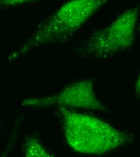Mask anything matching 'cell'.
<instances>
[{
  "instance_id": "4",
  "label": "cell",
  "mask_w": 140,
  "mask_h": 157,
  "mask_svg": "<svg viewBox=\"0 0 140 157\" xmlns=\"http://www.w3.org/2000/svg\"><path fill=\"white\" fill-rule=\"evenodd\" d=\"M22 105L27 108L58 106L96 111L106 110L97 98L93 82L91 80H83L73 83L60 93L51 96L26 99Z\"/></svg>"
},
{
  "instance_id": "7",
  "label": "cell",
  "mask_w": 140,
  "mask_h": 157,
  "mask_svg": "<svg viewBox=\"0 0 140 157\" xmlns=\"http://www.w3.org/2000/svg\"><path fill=\"white\" fill-rule=\"evenodd\" d=\"M135 91L137 94L140 97V74L138 76V78L137 79L135 84Z\"/></svg>"
},
{
  "instance_id": "9",
  "label": "cell",
  "mask_w": 140,
  "mask_h": 157,
  "mask_svg": "<svg viewBox=\"0 0 140 157\" xmlns=\"http://www.w3.org/2000/svg\"><path fill=\"white\" fill-rule=\"evenodd\" d=\"M0 129H1V123H0Z\"/></svg>"
},
{
  "instance_id": "5",
  "label": "cell",
  "mask_w": 140,
  "mask_h": 157,
  "mask_svg": "<svg viewBox=\"0 0 140 157\" xmlns=\"http://www.w3.org/2000/svg\"><path fill=\"white\" fill-rule=\"evenodd\" d=\"M24 154L27 157L53 156L42 144L38 138L36 136H30L26 140L24 146Z\"/></svg>"
},
{
  "instance_id": "8",
  "label": "cell",
  "mask_w": 140,
  "mask_h": 157,
  "mask_svg": "<svg viewBox=\"0 0 140 157\" xmlns=\"http://www.w3.org/2000/svg\"><path fill=\"white\" fill-rule=\"evenodd\" d=\"M138 29H139V30H140V23H139V25H138Z\"/></svg>"
},
{
  "instance_id": "3",
  "label": "cell",
  "mask_w": 140,
  "mask_h": 157,
  "mask_svg": "<svg viewBox=\"0 0 140 157\" xmlns=\"http://www.w3.org/2000/svg\"><path fill=\"white\" fill-rule=\"evenodd\" d=\"M138 9L125 11L106 27L74 47L73 52L81 58L104 59L131 48L135 40Z\"/></svg>"
},
{
  "instance_id": "1",
  "label": "cell",
  "mask_w": 140,
  "mask_h": 157,
  "mask_svg": "<svg viewBox=\"0 0 140 157\" xmlns=\"http://www.w3.org/2000/svg\"><path fill=\"white\" fill-rule=\"evenodd\" d=\"M58 111L66 141L78 153L103 155L133 141L132 135L99 118L63 107Z\"/></svg>"
},
{
  "instance_id": "2",
  "label": "cell",
  "mask_w": 140,
  "mask_h": 157,
  "mask_svg": "<svg viewBox=\"0 0 140 157\" xmlns=\"http://www.w3.org/2000/svg\"><path fill=\"white\" fill-rule=\"evenodd\" d=\"M110 0H70L45 20L9 59H19L42 45L70 39Z\"/></svg>"
},
{
  "instance_id": "6",
  "label": "cell",
  "mask_w": 140,
  "mask_h": 157,
  "mask_svg": "<svg viewBox=\"0 0 140 157\" xmlns=\"http://www.w3.org/2000/svg\"><path fill=\"white\" fill-rule=\"evenodd\" d=\"M38 0H0V6L5 7H13L35 2Z\"/></svg>"
}]
</instances>
